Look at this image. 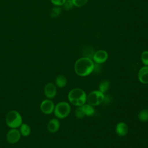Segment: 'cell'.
I'll return each instance as SVG.
<instances>
[{"mask_svg": "<svg viewBox=\"0 0 148 148\" xmlns=\"http://www.w3.org/2000/svg\"><path fill=\"white\" fill-rule=\"evenodd\" d=\"M94 62L91 59L86 57L79 58L75 63L74 69L75 73L82 77L87 76L91 74L94 69Z\"/></svg>", "mask_w": 148, "mask_h": 148, "instance_id": "1", "label": "cell"}, {"mask_svg": "<svg viewBox=\"0 0 148 148\" xmlns=\"http://www.w3.org/2000/svg\"><path fill=\"white\" fill-rule=\"evenodd\" d=\"M68 98L73 105L77 107L81 106L87 102V94L83 90L80 88H75L69 92Z\"/></svg>", "mask_w": 148, "mask_h": 148, "instance_id": "2", "label": "cell"}, {"mask_svg": "<svg viewBox=\"0 0 148 148\" xmlns=\"http://www.w3.org/2000/svg\"><path fill=\"white\" fill-rule=\"evenodd\" d=\"M6 125L10 128H17L23 123V119L20 113L16 110H10L5 117Z\"/></svg>", "mask_w": 148, "mask_h": 148, "instance_id": "3", "label": "cell"}, {"mask_svg": "<svg viewBox=\"0 0 148 148\" xmlns=\"http://www.w3.org/2000/svg\"><path fill=\"white\" fill-rule=\"evenodd\" d=\"M71 109V106L69 103L61 101L55 105L54 113L57 118L64 119L69 114Z\"/></svg>", "mask_w": 148, "mask_h": 148, "instance_id": "4", "label": "cell"}, {"mask_svg": "<svg viewBox=\"0 0 148 148\" xmlns=\"http://www.w3.org/2000/svg\"><path fill=\"white\" fill-rule=\"evenodd\" d=\"M104 97L103 93L99 90H94L87 95V102L93 106H97L103 103Z\"/></svg>", "mask_w": 148, "mask_h": 148, "instance_id": "5", "label": "cell"}, {"mask_svg": "<svg viewBox=\"0 0 148 148\" xmlns=\"http://www.w3.org/2000/svg\"><path fill=\"white\" fill-rule=\"evenodd\" d=\"M21 136L20 132L17 128H10L6 134V138L9 143L14 144L19 141Z\"/></svg>", "mask_w": 148, "mask_h": 148, "instance_id": "6", "label": "cell"}, {"mask_svg": "<svg viewBox=\"0 0 148 148\" xmlns=\"http://www.w3.org/2000/svg\"><path fill=\"white\" fill-rule=\"evenodd\" d=\"M55 105L50 99L43 100L40 104V109L45 114H50L54 112Z\"/></svg>", "mask_w": 148, "mask_h": 148, "instance_id": "7", "label": "cell"}, {"mask_svg": "<svg viewBox=\"0 0 148 148\" xmlns=\"http://www.w3.org/2000/svg\"><path fill=\"white\" fill-rule=\"evenodd\" d=\"M108 54L103 50H99L95 51L92 56V61L96 64H101L108 60Z\"/></svg>", "mask_w": 148, "mask_h": 148, "instance_id": "8", "label": "cell"}, {"mask_svg": "<svg viewBox=\"0 0 148 148\" xmlns=\"http://www.w3.org/2000/svg\"><path fill=\"white\" fill-rule=\"evenodd\" d=\"M44 94L47 99L54 98L57 94L56 86L52 83H47L44 87Z\"/></svg>", "mask_w": 148, "mask_h": 148, "instance_id": "9", "label": "cell"}, {"mask_svg": "<svg viewBox=\"0 0 148 148\" xmlns=\"http://www.w3.org/2000/svg\"><path fill=\"white\" fill-rule=\"evenodd\" d=\"M138 78L143 84H148V66L142 67L138 71Z\"/></svg>", "mask_w": 148, "mask_h": 148, "instance_id": "10", "label": "cell"}, {"mask_svg": "<svg viewBox=\"0 0 148 148\" xmlns=\"http://www.w3.org/2000/svg\"><path fill=\"white\" fill-rule=\"evenodd\" d=\"M60 123L57 119L54 118L50 119L47 125V128L50 133H55L59 130Z\"/></svg>", "mask_w": 148, "mask_h": 148, "instance_id": "11", "label": "cell"}, {"mask_svg": "<svg viewBox=\"0 0 148 148\" xmlns=\"http://www.w3.org/2000/svg\"><path fill=\"white\" fill-rule=\"evenodd\" d=\"M116 132L120 136H124L128 134V127L124 122H119L116 126Z\"/></svg>", "mask_w": 148, "mask_h": 148, "instance_id": "12", "label": "cell"}, {"mask_svg": "<svg viewBox=\"0 0 148 148\" xmlns=\"http://www.w3.org/2000/svg\"><path fill=\"white\" fill-rule=\"evenodd\" d=\"M55 83L56 86L59 88L64 87L67 84V79L63 75H58L55 80Z\"/></svg>", "mask_w": 148, "mask_h": 148, "instance_id": "13", "label": "cell"}, {"mask_svg": "<svg viewBox=\"0 0 148 148\" xmlns=\"http://www.w3.org/2000/svg\"><path fill=\"white\" fill-rule=\"evenodd\" d=\"M82 108L85 116H91L94 115L95 113V109L93 106L88 103H85L82 106Z\"/></svg>", "mask_w": 148, "mask_h": 148, "instance_id": "14", "label": "cell"}, {"mask_svg": "<svg viewBox=\"0 0 148 148\" xmlns=\"http://www.w3.org/2000/svg\"><path fill=\"white\" fill-rule=\"evenodd\" d=\"M20 132L22 136H28L30 135L31 130V127L29 125L26 123H23L20 126Z\"/></svg>", "mask_w": 148, "mask_h": 148, "instance_id": "15", "label": "cell"}, {"mask_svg": "<svg viewBox=\"0 0 148 148\" xmlns=\"http://www.w3.org/2000/svg\"><path fill=\"white\" fill-rule=\"evenodd\" d=\"M109 87H110V82H109V80L106 79H104V80H102L99 83V86H98V88H99L98 90L104 94L108 91V90L109 88Z\"/></svg>", "mask_w": 148, "mask_h": 148, "instance_id": "16", "label": "cell"}, {"mask_svg": "<svg viewBox=\"0 0 148 148\" xmlns=\"http://www.w3.org/2000/svg\"><path fill=\"white\" fill-rule=\"evenodd\" d=\"M138 119L142 122L148 121V108L141 110L138 114Z\"/></svg>", "mask_w": 148, "mask_h": 148, "instance_id": "17", "label": "cell"}, {"mask_svg": "<svg viewBox=\"0 0 148 148\" xmlns=\"http://www.w3.org/2000/svg\"><path fill=\"white\" fill-rule=\"evenodd\" d=\"M61 9L60 8V6H56L51 9L50 12V16L52 18H56L58 16H60V14H61Z\"/></svg>", "mask_w": 148, "mask_h": 148, "instance_id": "18", "label": "cell"}, {"mask_svg": "<svg viewBox=\"0 0 148 148\" xmlns=\"http://www.w3.org/2000/svg\"><path fill=\"white\" fill-rule=\"evenodd\" d=\"M75 115L77 119H83L85 115L83 112V110L82 109V106H77V108L75 110Z\"/></svg>", "mask_w": 148, "mask_h": 148, "instance_id": "19", "label": "cell"}, {"mask_svg": "<svg viewBox=\"0 0 148 148\" xmlns=\"http://www.w3.org/2000/svg\"><path fill=\"white\" fill-rule=\"evenodd\" d=\"M140 59L142 63L145 66H148V51H143L140 56Z\"/></svg>", "mask_w": 148, "mask_h": 148, "instance_id": "20", "label": "cell"}, {"mask_svg": "<svg viewBox=\"0 0 148 148\" xmlns=\"http://www.w3.org/2000/svg\"><path fill=\"white\" fill-rule=\"evenodd\" d=\"M62 6L65 10H69L73 8L74 5L73 3L72 0H66L64 3V4L62 5Z\"/></svg>", "mask_w": 148, "mask_h": 148, "instance_id": "21", "label": "cell"}, {"mask_svg": "<svg viewBox=\"0 0 148 148\" xmlns=\"http://www.w3.org/2000/svg\"><path fill=\"white\" fill-rule=\"evenodd\" d=\"M88 0H72L74 6L78 8L82 7L84 6L88 2Z\"/></svg>", "mask_w": 148, "mask_h": 148, "instance_id": "22", "label": "cell"}, {"mask_svg": "<svg viewBox=\"0 0 148 148\" xmlns=\"http://www.w3.org/2000/svg\"><path fill=\"white\" fill-rule=\"evenodd\" d=\"M65 1L66 0H50V1L53 5L58 6H62V5L64 4Z\"/></svg>", "mask_w": 148, "mask_h": 148, "instance_id": "23", "label": "cell"}]
</instances>
